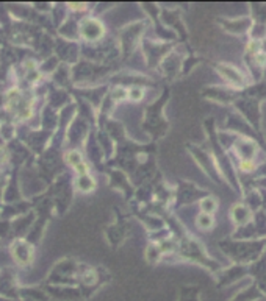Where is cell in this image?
Masks as SVG:
<instances>
[{
    "label": "cell",
    "instance_id": "1",
    "mask_svg": "<svg viewBox=\"0 0 266 301\" xmlns=\"http://www.w3.org/2000/svg\"><path fill=\"white\" fill-rule=\"evenodd\" d=\"M221 69H223V71H224V74H226V77H227L229 80L236 81V83H243V77H241L236 71H233V69L226 67V66H221Z\"/></svg>",
    "mask_w": 266,
    "mask_h": 301
},
{
    "label": "cell",
    "instance_id": "2",
    "mask_svg": "<svg viewBox=\"0 0 266 301\" xmlns=\"http://www.w3.org/2000/svg\"><path fill=\"white\" fill-rule=\"evenodd\" d=\"M197 223H199V226H201V228H210L213 225V219H211L210 214H202L201 217L197 219Z\"/></svg>",
    "mask_w": 266,
    "mask_h": 301
},
{
    "label": "cell",
    "instance_id": "3",
    "mask_svg": "<svg viewBox=\"0 0 266 301\" xmlns=\"http://www.w3.org/2000/svg\"><path fill=\"white\" fill-rule=\"evenodd\" d=\"M240 169L243 172H254L255 170V164L252 163L251 159H243L241 163H240Z\"/></svg>",
    "mask_w": 266,
    "mask_h": 301
},
{
    "label": "cell",
    "instance_id": "4",
    "mask_svg": "<svg viewBox=\"0 0 266 301\" xmlns=\"http://www.w3.org/2000/svg\"><path fill=\"white\" fill-rule=\"evenodd\" d=\"M258 49H260L258 41H251V42L246 45V50H248V53H251V55H257V53H258Z\"/></svg>",
    "mask_w": 266,
    "mask_h": 301
},
{
    "label": "cell",
    "instance_id": "5",
    "mask_svg": "<svg viewBox=\"0 0 266 301\" xmlns=\"http://www.w3.org/2000/svg\"><path fill=\"white\" fill-rule=\"evenodd\" d=\"M68 161H69V164H72L74 167L78 166V164L82 163V161H80V155L75 153V152H71V153L68 155Z\"/></svg>",
    "mask_w": 266,
    "mask_h": 301
},
{
    "label": "cell",
    "instance_id": "6",
    "mask_svg": "<svg viewBox=\"0 0 266 301\" xmlns=\"http://www.w3.org/2000/svg\"><path fill=\"white\" fill-rule=\"evenodd\" d=\"M202 207H204L205 211L211 213V211H215L216 203H215V200H211V198H207V200H204V203H202Z\"/></svg>",
    "mask_w": 266,
    "mask_h": 301
},
{
    "label": "cell",
    "instance_id": "7",
    "mask_svg": "<svg viewBox=\"0 0 266 301\" xmlns=\"http://www.w3.org/2000/svg\"><path fill=\"white\" fill-rule=\"evenodd\" d=\"M255 61H257L258 64H264V63H266V53H264V52L257 53V55H255Z\"/></svg>",
    "mask_w": 266,
    "mask_h": 301
}]
</instances>
